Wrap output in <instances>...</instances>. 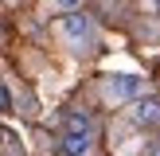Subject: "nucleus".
Returning <instances> with one entry per match:
<instances>
[{
	"label": "nucleus",
	"instance_id": "obj_1",
	"mask_svg": "<svg viewBox=\"0 0 160 156\" xmlns=\"http://www.w3.org/2000/svg\"><path fill=\"white\" fill-rule=\"evenodd\" d=\"M94 121L86 113H67L62 121V156H90Z\"/></svg>",
	"mask_w": 160,
	"mask_h": 156
},
{
	"label": "nucleus",
	"instance_id": "obj_2",
	"mask_svg": "<svg viewBox=\"0 0 160 156\" xmlns=\"http://www.w3.org/2000/svg\"><path fill=\"white\" fill-rule=\"evenodd\" d=\"M59 35L82 51V43H94V20L82 16V8H74V12H67V16L59 20Z\"/></svg>",
	"mask_w": 160,
	"mask_h": 156
},
{
	"label": "nucleus",
	"instance_id": "obj_3",
	"mask_svg": "<svg viewBox=\"0 0 160 156\" xmlns=\"http://www.w3.org/2000/svg\"><path fill=\"white\" fill-rule=\"evenodd\" d=\"M141 94H145V78H137V74H113L106 82V98L109 101H133Z\"/></svg>",
	"mask_w": 160,
	"mask_h": 156
},
{
	"label": "nucleus",
	"instance_id": "obj_4",
	"mask_svg": "<svg viewBox=\"0 0 160 156\" xmlns=\"http://www.w3.org/2000/svg\"><path fill=\"white\" fill-rule=\"evenodd\" d=\"M133 121L137 125H160V98H133Z\"/></svg>",
	"mask_w": 160,
	"mask_h": 156
},
{
	"label": "nucleus",
	"instance_id": "obj_5",
	"mask_svg": "<svg viewBox=\"0 0 160 156\" xmlns=\"http://www.w3.org/2000/svg\"><path fill=\"white\" fill-rule=\"evenodd\" d=\"M0 109H12V94H8L4 82H0Z\"/></svg>",
	"mask_w": 160,
	"mask_h": 156
},
{
	"label": "nucleus",
	"instance_id": "obj_6",
	"mask_svg": "<svg viewBox=\"0 0 160 156\" xmlns=\"http://www.w3.org/2000/svg\"><path fill=\"white\" fill-rule=\"evenodd\" d=\"M55 4H59L62 12H74V8H82V0H55Z\"/></svg>",
	"mask_w": 160,
	"mask_h": 156
},
{
	"label": "nucleus",
	"instance_id": "obj_7",
	"mask_svg": "<svg viewBox=\"0 0 160 156\" xmlns=\"http://www.w3.org/2000/svg\"><path fill=\"white\" fill-rule=\"evenodd\" d=\"M145 156H160V140H156V144H148V148H145Z\"/></svg>",
	"mask_w": 160,
	"mask_h": 156
},
{
	"label": "nucleus",
	"instance_id": "obj_8",
	"mask_svg": "<svg viewBox=\"0 0 160 156\" xmlns=\"http://www.w3.org/2000/svg\"><path fill=\"white\" fill-rule=\"evenodd\" d=\"M156 8H160V0H156Z\"/></svg>",
	"mask_w": 160,
	"mask_h": 156
}]
</instances>
